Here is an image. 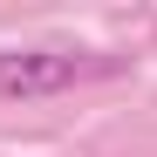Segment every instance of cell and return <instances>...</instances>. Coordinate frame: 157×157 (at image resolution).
<instances>
[{
	"label": "cell",
	"instance_id": "obj_1",
	"mask_svg": "<svg viewBox=\"0 0 157 157\" xmlns=\"http://www.w3.org/2000/svg\"><path fill=\"white\" fill-rule=\"evenodd\" d=\"M116 68H123V55H102V48H0V102L62 96V89L116 75Z\"/></svg>",
	"mask_w": 157,
	"mask_h": 157
}]
</instances>
